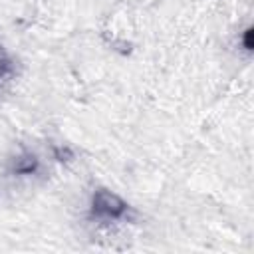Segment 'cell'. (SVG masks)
<instances>
[{"label": "cell", "mask_w": 254, "mask_h": 254, "mask_svg": "<svg viewBox=\"0 0 254 254\" xmlns=\"http://www.w3.org/2000/svg\"><path fill=\"white\" fill-rule=\"evenodd\" d=\"M129 212V204L115 192L107 190V189H97L91 194V202H89V216L95 220H107V222H115V220H123Z\"/></svg>", "instance_id": "cell-1"}, {"label": "cell", "mask_w": 254, "mask_h": 254, "mask_svg": "<svg viewBox=\"0 0 254 254\" xmlns=\"http://www.w3.org/2000/svg\"><path fill=\"white\" fill-rule=\"evenodd\" d=\"M54 157L58 161H69L73 157V151L67 145H60V147H54Z\"/></svg>", "instance_id": "cell-4"}, {"label": "cell", "mask_w": 254, "mask_h": 254, "mask_svg": "<svg viewBox=\"0 0 254 254\" xmlns=\"http://www.w3.org/2000/svg\"><path fill=\"white\" fill-rule=\"evenodd\" d=\"M242 44H244V48L250 52L252 50V28H246L244 32H242Z\"/></svg>", "instance_id": "cell-5"}, {"label": "cell", "mask_w": 254, "mask_h": 254, "mask_svg": "<svg viewBox=\"0 0 254 254\" xmlns=\"http://www.w3.org/2000/svg\"><path fill=\"white\" fill-rule=\"evenodd\" d=\"M12 73H14V64H12L6 48L0 44V85L4 81H8L12 77Z\"/></svg>", "instance_id": "cell-3"}, {"label": "cell", "mask_w": 254, "mask_h": 254, "mask_svg": "<svg viewBox=\"0 0 254 254\" xmlns=\"http://www.w3.org/2000/svg\"><path fill=\"white\" fill-rule=\"evenodd\" d=\"M38 171H40V159L34 153H22L14 159V165H12L14 175L30 177V175H36Z\"/></svg>", "instance_id": "cell-2"}]
</instances>
